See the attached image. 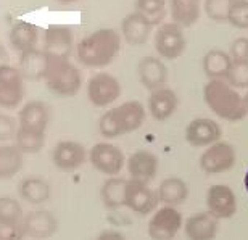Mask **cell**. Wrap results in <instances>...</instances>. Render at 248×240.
I'll list each match as a JSON object with an SVG mask.
<instances>
[{
	"mask_svg": "<svg viewBox=\"0 0 248 240\" xmlns=\"http://www.w3.org/2000/svg\"><path fill=\"white\" fill-rule=\"evenodd\" d=\"M121 52V36L115 29L103 28L84 37L76 47L78 60L87 68H105Z\"/></svg>",
	"mask_w": 248,
	"mask_h": 240,
	"instance_id": "cell-1",
	"label": "cell"
},
{
	"mask_svg": "<svg viewBox=\"0 0 248 240\" xmlns=\"http://www.w3.org/2000/svg\"><path fill=\"white\" fill-rule=\"evenodd\" d=\"M203 98L208 108L224 121L237 123L248 114L244 97L226 79H210L203 87Z\"/></svg>",
	"mask_w": 248,
	"mask_h": 240,
	"instance_id": "cell-2",
	"label": "cell"
},
{
	"mask_svg": "<svg viewBox=\"0 0 248 240\" xmlns=\"http://www.w3.org/2000/svg\"><path fill=\"white\" fill-rule=\"evenodd\" d=\"M145 118V107L139 100H129L102 114L98 119V132L108 141L126 136L140 129Z\"/></svg>",
	"mask_w": 248,
	"mask_h": 240,
	"instance_id": "cell-3",
	"label": "cell"
},
{
	"mask_svg": "<svg viewBox=\"0 0 248 240\" xmlns=\"http://www.w3.org/2000/svg\"><path fill=\"white\" fill-rule=\"evenodd\" d=\"M44 81L53 94L60 97H74L82 86L81 73L69 60L48 58V68Z\"/></svg>",
	"mask_w": 248,
	"mask_h": 240,
	"instance_id": "cell-4",
	"label": "cell"
},
{
	"mask_svg": "<svg viewBox=\"0 0 248 240\" xmlns=\"http://www.w3.org/2000/svg\"><path fill=\"white\" fill-rule=\"evenodd\" d=\"M182 227H184V218L179 209L163 205L153 211L147 232L152 240H174Z\"/></svg>",
	"mask_w": 248,
	"mask_h": 240,
	"instance_id": "cell-5",
	"label": "cell"
},
{
	"mask_svg": "<svg viewBox=\"0 0 248 240\" xmlns=\"http://www.w3.org/2000/svg\"><path fill=\"white\" fill-rule=\"evenodd\" d=\"M126 160L123 150L111 142H98L89 150V161L92 168L108 177L120 176L126 166Z\"/></svg>",
	"mask_w": 248,
	"mask_h": 240,
	"instance_id": "cell-6",
	"label": "cell"
},
{
	"mask_svg": "<svg viewBox=\"0 0 248 240\" xmlns=\"http://www.w3.org/2000/svg\"><path fill=\"white\" fill-rule=\"evenodd\" d=\"M235 163L237 152L234 145L226 141H219L210 145V147H206L200 155V160H198L200 169L203 173L210 174V176L227 173L229 169L234 168Z\"/></svg>",
	"mask_w": 248,
	"mask_h": 240,
	"instance_id": "cell-7",
	"label": "cell"
},
{
	"mask_svg": "<svg viewBox=\"0 0 248 240\" xmlns=\"http://www.w3.org/2000/svg\"><path fill=\"white\" fill-rule=\"evenodd\" d=\"M121 82L110 73H95L87 82V97L97 108H105L121 97Z\"/></svg>",
	"mask_w": 248,
	"mask_h": 240,
	"instance_id": "cell-8",
	"label": "cell"
},
{
	"mask_svg": "<svg viewBox=\"0 0 248 240\" xmlns=\"http://www.w3.org/2000/svg\"><path fill=\"white\" fill-rule=\"evenodd\" d=\"M155 48L165 60H177L187 48L184 31L176 23H161L155 32Z\"/></svg>",
	"mask_w": 248,
	"mask_h": 240,
	"instance_id": "cell-9",
	"label": "cell"
},
{
	"mask_svg": "<svg viewBox=\"0 0 248 240\" xmlns=\"http://www.w3.org/2000/svg\"><path fill=\"white\" fill-rule=\"evenodd\" d=\"M237 197L234 191L226 184H213L206 192V211L217 221L231 219L237 213Z\"/></svg>",
	"mask_w": 248,
	"mask_h": 240,
	"instance_id": "cell-10",
	"label": "cell"
},
{
	"mask_svg": "<svg viewBox=\"0 0 248 240\" xmlns=\"http://www.w3.org/2000/svg\"><path fill=\"white\" fill-rule=\"evenodd\" d=\"M24 97V78L18 68H0V108H16Z\"/></svg>",
	"mask_w": 248,
	"mask_h": 240,
	"instance_id": "cell-11",
	"label": "cell"
},
{
	"mask_svg": "<svg viewBox=\"0 0 248 240\" xmlns=\"http://www.w3.org/2000/svg\"><path fill=\"white\" fill-rule=\"evenodd\" d=\"M89 160V152L81 142L60 141L52 150V163L60 171H76Z\"/></svg>",
	"mask_w": 248,
	"mask_h": 240,
	"instance_id": "cell-12",
	"label": "cell"
},
{
	"mask_svg": "<svg viewBox=\"0 0 248 240\" xmlns=\"http://www.w3.org/2000/svg\"><path fill=\"white\" fill-rule=\"evenodd\" d=\"M158 203L160 200H158L156 191L150 189V186L145 182L129 179L126 189V207L131 211L140 216H147L158 208Z\"/></svg>",
	"mask_w": 248,
	"mask_h": 240,
	"instance_id": "cell-13",
	"label": "cell"
},
{
	"mask_svg": "<svg viewBox=\"0 0 248 240\" xmlns=\"http://www.w3.org/2000/svg\"><path fill=\"white\" fill-rule=\"evenodd\" d=\"M73 50V31L66 24H50L44 34V52L52 60H69Z\"/></svg>",
	"mask_w": 248,
	"mask_h": 240,
	"instance_id": "cell-14",
	"label": "cell"
},
{
	"mask_svg": "<svg viewBox=\"0 0 248 240\" xmlns=\"http://www.w3.org/2000/svg\"><path fill=\"white\" fill-rule=\"evenodd\" d=\"M23 229L26 237L36 240H46L55 236L58 231V219L52 211L44 208L32 209L24 214Z\"/></svg>",
	"mask_w": 248,
	"mask_h": 240,
	"instance_id": "cell-15",
	"label": "cell"
},
{
	"mask_svg": "<svg viewBox=\"0 0 248 240\" xmlns=\"http://www.w3.org/2000/svg\"><path fill=\"white\" fill-rule=\"evenodd\" d=\"M222 137V129L215 119L195 118L186 128V141L195 148H206L219 142Z\"/></svg>",
	"mask_w": 248,
	"mask_h": 240,
	"instance_id": "cell-16",
	"label": "cell"
},
{
	"mask_svg": "<svg viewBox=\"0 0 248 240\" xmlns=\"http://www.w3.org/2000/svg\"><path fill=\"white\" fill-rule=\"evenodd\" d=\"M126 168L129 173V179L150 184L156 177L160 160L150 150H136L127 157Z\"/></svg>",
	"mask_w": 248,
	"mask_h": 240,
	"instance_id": "cell-17",
	"label": "cell"
},
{
	"mask_svg": "<svg viewBox=\"0 0 248 240\" xmlns=\"http://www.w3.org/2000/svg\"><path fill=\"white\" fill-rule=\"evenodd\" d=\"M48 121H50V110L42 100H31L19 110L18 126L28 131L47 134Z\"/></svg>",
	"mask_w": 248,
	"mask_h": 240,
	"instance_id": "cell-18",
	"label": "cell"
},
{
	"mask_svg": "<svg viewBox=\"0 0 248 240\" xmlns=\"http://www.w3.org/2000/svg\"><path fill=\"white\" fill-rule=\"evenodd\" d=\"M137 71H139V79H140L142 86L148 89L150 92L166 86L168 68L165 62L158 57H152V55L143 57L140 62H139Z\"/></svg>",
	"mask_w": 248,
	"mask_h": 240,
	"instance_id": "cell-19",
	"label": "cell"
},
{
	"mask_svg": "<svg viewBox=\"0 0 248 240\" xmlns=\"http://www.w3.org/2000/svg\"><path fill=\"white\" fill-rule=\"evenodd\" d=\"M182 229L188 240H215L219 231V221L208 211L195 213L186 219Z\"/></svg>",
	"mask_w": 248,
	"mask_h": 240,
	"instance_id": "cell-20",
	"label": "cell"
},
{
	"mask_svg": "<svg viewBox=\"0 0 248 240\" xmlns=\"http://www.w3.org/2000/svg\"><path fill=\"white\" fill-rule=\"evenodd\" d=\"M179 98L171 87H161L150 92L148 97V113L156 121H166L176 113Z\"/></svg>",
	"mask_w": 248,
	"mask_h": 240,
	"instance_id": "cell-21",
	"label": "cell"
},
{
	"mask_svg": "<svg viewBox=\"0 0 248 240\" xmlns=\"http://www.w3.org/2000/svg\"><path fill=\"white\" fill-rule=\"evenodd\" d=\"M152 31H153L152 21L139 12L129 13L123 19L121 34L126 39V42L131 44V46H142V44H145L150 39Z\"/></svg>",
	"mask_w": 248,
	"mask_h": 240,
	"instance_id": "cell-22",
	"label": "cell"
},
{
	"mask_svg": "<svg viewBox=\"0 0 248 240\" xmlns=\"http://www.w3.org/2000/svg\"><path fill=\"white\" fill-rule=\"evenodd\" d=\"M52 189L46 179L41 176H26L18 184V195L23 202H26L32 207L44 205L50 198Z\"/></svg>",
	"mask_w": 248,
	"mask_h": 240,
	"instance_id": "cell-23",
	"label": "cell"
},
{
	"mask_svg": "<svg viewBox=\"0 0 248 240\" xmlns=\"http://www.w3.org/2000/svg\"><path fill=\"white\" fill-rule=\"evenodd\" d=\"M48 68V57L44 50L34 48L29 52L21 53L18 62V69L21 76L29 81H39V79L46 78Z\"/></svg>",
	"mask_w": 248,
	"mask_h": 240,
	"instance_id": "cell-24",
	"label": "cell"
},
{
	"mask_svg": "<svg viewBox=\"0 0 248 240\" xmlns=\"http://www.w3.org/2000/svg\"><path fill=\"white\" fill-rule=\"evenodd\" d=\"M156 195L160 203L166 207H179L188 198V186L184 179L171 176L163 179L160 187L156 189Z\"/></svg>",
	"mask_w": 248,
	"mask_h": 240,
	"instance_id": "cell-25",
	"label": "cell"
},
{
	"mask_svg": "<svg viewBox=\"0 0 248 240\" xmlns=\"http://www.w3.org/2000/svg\"><path fill=\"white\" fill-rule=\"evenodd\" d=\"M127 181L121 176L107 177V181L102 184L100 198L103 207L108 209H120L126 207V189Z\"/></svg>",
	"mask_w": 248,
	"mask_h": 240,
	"instance_id": "cell-26",
	"label": "cell"
},
{
	"mask_svg": "<svg viewBox=\"0 0 248 240\" xmlns=\"http://www.w3.org/2000/svg\"><path fill=\"white\" fill-rule=\"evenodd\" d=\"M170 12L172 23L181 28H190L200 18V0H170Z\"/></svg>",
	"mask_w": 248,
	"mask_h": 240,
	"instance_id": "cell-27",
	"label": "cell"
},
{
	"mask_svg": "<svg viewBox=\"0 0 248 240\" xmlns=\"http://www.w3.org/2000/svg\"><path fill=\"white\" fill-rule=\"evenodd\" d=\"M24 153L15 144H0V181L15 177L21 171Z\"/></svg>",
	"mask_w": 248,
	"mask_h": 240,
	"instance_id": "cell-28",
	"label": "cell"
},
{
	"mask_svg": "<svg viewBox=\"0 0 248 240\" xmlns=\"http://www.w3.org/2000/svg\"><path fill=\"white\" fill-rule=\"evenodd\" d=\"M231 66V55L221 48L208 50L203 57V71H205L208 79H226Z\"/></svg>",
	"mask_w": 248,
	"mask_h": 240,
	"instance_id": "cell-29",
	"label": "cell"
},
{
	"mask_svg": "<svg viewBox=\"0 0 248 240\" xmlns=\"http://www.w3.org/2000/svg\"><path fill=\"white\" fill-rule=\"evenodd\" d=\"M37 28L31 23L19 21L10 31V44L19 53L29 52L36 48L37 44Z\"/></svg>",
	"mask_w": 248,
	"mask_h": 240,
	"instance_id": "cell-30",
	"label": "cell"
},
{
	"mask_svg": "<svg viewBox=\"0 0 248 240\" xmlns=\"http://www.w3.org/2000/svg\"><path fill=\"white\" fill-rule=\"evenodd\" d=\"M15 145L23 153H39L46 145V134L28 131L18 126L16 136H15Z\"/></svg>",
	"mask_w": 248,
	"mask_h": 240,
	"instance_id": "cell-31",
	"label": "cell"
},
{
	"mask_svg": "<svg viewBox=\"0 0 248 240\" xmlns=\"http://www.w3.org/2000/svg\"><path fill=\"white\" fill-rule=\"evenodd\" d=\"M24 213L21 203L15 197H8V195H2L0 197V219L7 223L23 224Z\"/></svg>",
	"mask_w": 248,
	"mask_h": 240,
	"instance_id": "cell-32",
	"label": "cell"
},
{
	"mask_svg": "<svg viewBox=\"0 0 248 240\" xmlns=\"http://www.w3.org/2000/svg\"><path fill=\"white\" fill-rule=\"evenodd\" d=\"M136 12L142 13L152 21V24H160L166 13V0H136Z\"/></svg>",
	"mask_w": 248,
	"mask_h": 240,
	"instance_id": "cell-33",
	"label": "cell"
},
{
	"mask_svg": "<svg viewBox=\"0 0 248 240\" xmlns=\"http://www.w3.org/2000/svg\"><path fill=\"white\" fill-rule=\"evenodd\" d=\"M234 0H205V12L208 18H211L216 23H227L229 18V10Z\"/></svg>",
	"mask_w": 248,
	"mask_h": 240,
	"instance_id": "cell-34",
	"label": "cell"
},
{
	"mask_svg": "<svg viewBox=\"0 0 248 240\" xmlns=\"http://www.w3.org/2000/svg\"><path fill=\"white\" fill-rule=\"evenodd\" d=\"M227 23L234 28L248 29V0H234L229 10Z\"/></svg>",
	"mask_w": 248,
	"mask_h": 240,
	"instance_id": "cell-35",
	"label": "cell"
},
{
	"mask_svg": "<svg viewBox=\"0 0 248 240\" xmlns=\"http://www.w3.org/2000/svg\"><path fill=\"white\" fill-rule=\"evenodd\" d=\"M226 81L234 89H248V62L235 63L232 62V66L226 76Z\"/></svg>",
	"mask_w": 248,
	"mask_h": 240,
	"instance_id": "cell-36",
	"label": "cell"
},
{
	"mask_svg": "<svg viewBox=\"0 0 248 240\" xmlns=\"http://www.w3.org/2000/svg\"><path fill=\"white\" fill-rule=\"evenodd\" d=\"M18 131L16 119L7 113H0V144H7L8 141H15Z\"/></svg>",
	"mask_w": 248,
	"mask_h": 240,
	"instance_id": "cell-37",
	"label": "cell"
},
{
	"mask_svg": "<svg viewBox=\"0 0 248 240\" xmlns=\"http://www.w3.org/2000/svg\"><path fill=\"white\" fill-rule=\"evenodd\" d=\"M26 237L23 224L7 223L0 219V240H23Z\"/></svg>",
	"mask_w": 248,
	"mask_h": 240,
	"instance_id": "cell-38",
	"label": "cell"
},
{
	"mask_svg": "<svg viewBox=\"0 0 248 240\" xmlns=\"http://www.w3.org/2000/svg\"><path fill=\"white\" fill-rule=\"evenodd\" d=\"M229 55L232 62L240 63L248 62V37H237L234 42L231 44Z\"/></svg>",
	"mask_w": 248,
	"mask_h": 240,
	"instance_id": "cell-39",
	"label": "cell"
},
{
	"mask_svg": "<svg viewBox=\"0 0 248 240\" xmlns=\"http://www.w3.org/2000/svg\"><path fill=\"white\" fill-rule=\"evenodd\" d=\"M95 240H126V236L116 229H105L97 236Z\"/></svg>",
	"mask_w": 248,
	"mask_h": 240,
	"instance_id": "cell-40",
	"label": "cell"
},
{
	"mask_svg": "<svg viewBox=\"0 0 248 240\" xmlns=\"http://www.w3.org/2000/svg\"><path fill=\"white\" fill-rule=\"evenodd\" d=\"M7 64H8V53H7V50L3 48L2 44H0V68L7 66Z\"/></svg>",
	"mask_w": 248,
	"mask_h": 240,
	"instance_id": "cell-41",
	"label": "cell"
},
{
	"mask_svg": "<svg viewBox=\"0 0 248 240\" xmlns=\"http://www.w3.org/2000/svg\"><path fill=\"white\" fill-rule=\"evenodd\" d=\"M244 186H245V191H247V193H248V169H247L245 177H244Z\"/></svg>",
	"mask_w": 248,
	"mask_h": 240,
	"instance_id": "cell-42",
	"label": "cell"
},
{
	"mask_svg": "<svg viewBox=\"0 0 248 240\" xmlns=\"http://www.w3.org/2000/svg\"><path fill=\"white\" fill-rule=\"evenodd\" d=\"M244 105H245V110H247V113H248V92L244 96Z\"/></svg>",
	"mask_w": 248,
	"mask_h": 240,
	"instance_id": "cell-43",
	"label": "cell"
},
{
	"mask_svg": "<svg viewBox=\"0 0 248 240\" xmlns=\"http://www.w3.org/2000/svg\"><path fill=\"white\" fill-rule=\"evenodd\" d=\"M58 2H62V3H73V2H78V0H58Z\"/></svg>",
	"mask_w": 248,
	"mask_h": 240,
	"instance_id": "cell-44",
	"label": "cell"
}]
</instances>
